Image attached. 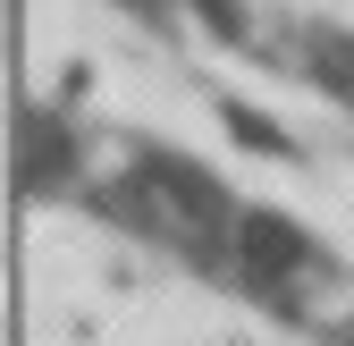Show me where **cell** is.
I'll use <instances>...</instances> for the list:
<instances>
[{
    "instance_id": "1",
    "label": "cell",
    "mask_w": 354,
    "mask_h": 346,
    "mask_svg": "<svg viewBox=\"0 0 354 346\" xmlns=\"http://www.w3.org/2000/svg\"><path fill=\"white\" fill-rule=\"evenodd\" d=\"M228 262H236V279H245V287H261V295H287L304 271L321 262V253H313V237H304L287 211H261V203H245V211H236V253H228Z\"/></svg>"
},
{
    "instance_id": "2",
    "label": "cell",
    "mask_w": 354,
    "mask_h": 346,
    "mask_svg": "<svg viewBox=\"0 0 354 346\" xmlns=\"http://www.w3.org/2000/svg\"><path fill=\"white\" fill-rule=\"evenodd\" d=\"M68 178H76V136L51 110H26L17 118V186L42 194V186H68Z\"/></svg>"
},
{
    "instance_id": "3",
    "label": "cell",
    "mask_w": 354,
    "mask_h": 346,
    "mask_svg": "<svg viewBox=\"0 0 354 346\" xmlns=\"http://www.w3.org/2000/svg\"><path fill=\"white\" fill-rule=\"evenodd\" d=\"M219 118H228V136H236V144L270 152V161H295V136H287L279 118H261V110H245V102H219Z\"/></svg>"
},
{
    "instance_id": "4",
    "label": "cell",
    "mask_w": 354,
    "mask_h": 346,
    "mask_svg": "<svg viewBox=\"0 0 354 346\" xmlns=\"http://www.w3.org/2000/svg\"><path fill=\"white\" fill-rule=\"evenodd\" d=\"M186 9L211 26V42H253V17L236 9V0H186Z\"/></svg>"
}]
</instances>
